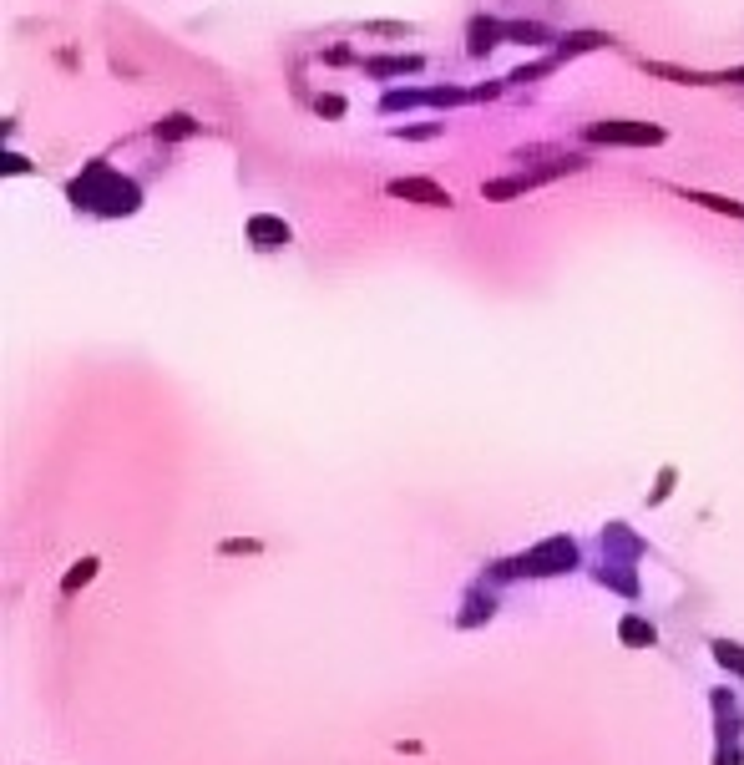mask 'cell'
Masks as SVG:
<instances>
[{"label":"cell","mask_w":744,"mask_h":765,"mask_svg":"<svg viewBox=\"0 0 744 765\" xmlns=\"http://www.w3.org/2000/svg\"><path fill=\"white\" fill-rule=\"evenodd\" d=\"M689 203H704V208H714V213H729V218H744V203H734V198H719V193H684Z\"/></svg>","instance_id":"8992f818"},{"label":"cell","mask_w":744,"mask_h":765,"mask_svg":"<svg viewBox=\"0 0 744 765\" xmlns=\"http://www.w3.org/2000/svg\"><path fill=\"white\" fill-rule=\"evenodd\" d=\"M588 137L593 142H618V147H658V142H664V127H648V122H593Z\"/></svg>","instance_id":"7a4b0ae2"},{"label":"cell","mask_w":744,"mask_h":765,"mask_svg":"<svg viewBox=\"0 0 744 765\" xmlns=\"http://www.w3.org/2000/svg\"><path fill=\"white\" fill-rule=\"evenodd\" d=\"M319 112H329V117H340V112H345V102H340V97H319Z\"/></svg>","instance_id":"7c38bea8"},{"label":"cell","mask_w":744,"mask_h":765,"mask_svg":"<svg viewBox=\"0 0 744 765\" xmlns=\"http://www.w3.org/2000/svg\"><path fill=\"white\" fill-rule=\"evenodd\" d=\"M248 239H254V249H284L289 244V223L259 213V218H248Z\"/></svg>","instance_id":"5b68a950"},{"label":"cell","mask_w":744,"mask_h":765,"mask_svg":"<svg viewBox=\"0 0 744 765\" xmlns=\"http://www.w3.org/2000/svg\"><path fill=\"white\" fill-rule=\"evenodd\" d=\"M223 553H259V543H254V538H228Z\"/></svg>","instance_id":"8fae6325"},{"label":"cell","mask_w":744,"mask_h":765,"mask_svg":"<svg viewBox=\"0 0 744 765\" xmlns=\"http://www.w3.org/2000/svg\"><path fill=\"white\" fill-rule=\"evenodd\" d=\"M572 563H577V548H572L567 538H552V543H542V548H532V553L522 558L527 573H562V568H572Z\"/></svg>","instance_id":"3957f363"},{"label":"cell","mask_w":744,"mask_h":765,"mask_svg":"<svg viewBox=\"0 0 744 765\" xmlns=\"http://www.w3.org/2000/svg\"><path fill=\"white\" fill-rule=\"evenodd\" d=\"M623 639H628V644H653V629H648L643 619H623Z\"/></svg>","instance_id":"ba28073f"},{"label":"cell","mask_w":744,"mask_h":765,"mask_svg":"<svg viewBox=\"0 0 744 765\" xmlns=\"http://www.w3.org/2000/svg\"><path fill=\"white\" fill-rule=\"evenodd\" d=\"M714 649H719V664H729V669H739V674H744V654H739L734 644H714Z\"/></svg>","instance_id":"30bf717a"},{"label":"cell","mask_w":744,"mask_h":765,"mask_svg":"<svg viewBox=\"0 0 744 765\" xmlns=\"http://www.w3.org/2000/svg\"><path fill=\"white\" fill-rule=\"evenodd\" d=\"M92 573H97V558H81V563L66 573V583H61V588H66V593H76L81 583H92Z\"/></svg>","instance_id":"52a82bcc"},{"label":"cell","mask_w":744,"mask_h":765,"mask_svg":"<svg viewBox=\"0 0 744 765\" xmlns=\"http://www.w3.org/2000/svg\"><path fill=\"white\" fill-rule=\"evenodd\" d=\"M71 198L87 203V208H102V213H132V208H137V188L122 183L107 163H92L87 178L71 183Z\"/></svg>","instance_id":"6da1fadb"},{"label":"cell","mask_w":744,"mask_h":765,"mask_svg":"<svg viewBox=\"0 0 744 765\" xmlns=\"http://www.w3.org/2000/svg\"><path fill=\"white\" fill-rule=\"evenodd\" d=\"M188 132H193V117H183V112H178V117H168V122L157 127V137H188Z\"/></svg>","instance_id":"9c48e42d"},{"label":"cell","mask_w":744,"mask_h":765,"mask_svg":"<svg viewBox=\"0 0 744 765\" xmlns=\"http://www.w3.org/2000/svg\"><path fill=\"white\" fill-rule=\"evenodd\" d=\"M390 198H410V203H421V208H451V193L431 178H395L390 183Z\"/></svg>","instance_id":"277c9868"}]
</instances>
